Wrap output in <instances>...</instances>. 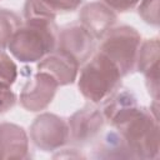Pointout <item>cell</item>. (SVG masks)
Segmentation results:
<instances>
[{"label": "cell", "mask_w": 160, "mask_h": 160, "mask_svg": "<svg viewBox=\"0 0 160 160\" xmlns=\"http://www.w3.org/2000/svg\"><path fill=\"white\" fill-rule=\"evenodd\" d=\"M25 20L54 22L56 12H54L42 0H26L24 5Z\"/></svg>", "instance_id": "16"}, {"label": "cell", "mask_w": 160, "mask_h": 160, "mask_svg": "<svg viewBox=\"0 0 160 160\" xmlns=\"http://www.w3.org/2000/svg\"><path fill=\"white\" fill-rule=\"evenodd\" d=\"M120 71L104 54L98 52L80 71L78 86L82 96L91 102L105 100L120 84Z\"/></svg>", "instance_id": "3"}, {"label": "cell", "mask_w": 160, "mask_h": 160, "mask_svg": "<svg viewBox=\"0 0 160 160\" xmlns=\"http://www.w3.org/2000/svg\"><path fill=\"white\" fill-rule=\"evenodd\" d=\"M138 12L146 24L159 26V0H141Z\"/></svg>", "instance_id": "17"}, {"label": "cell", "mask_w": 160, "mask_h": 160, "mask_svg": "<svg viewBox=\"0 0 160 160\" xmlns=\"http://www.w3.org/2000/svg\"><path fill=\"white\" fill-rule=\"evenodd\" d=\"M105 100L102 116L114 128L139 106L135 95L128 89H119L118 91L114 90Z\"/></svg>", "instance_id": "13"}, {"label": "cell", "mask_w": 160, "mask_h": 160, "mask_svg": "<svg viewBox=\"0 0 160 160\" xmlns=\"http://www.w3.org/2000/svg\"><path fill=\"white\" fill-rule=\"evenodd\" d=\"M58 49L70 54L79 64L85 61L94 50L95 38L81 25L62 29L58 35Z\"/></svg>", "instance_id": "7"}, {"label": "cell", "mask_w": 160, "mask_h": 160, "mask_svg": "<svg viewBox=\"0 0 160 160\" xmlns=\"http://www.w3.org/2000/svg\"><path fill=\"white\" fill-rule=\"evenodd\" d=\"M140 0H102V2L109 6L111 10H116V11H129L131 9H134Z\"/></svg>", "instance_id": "21"}, {"label": "cell", "mask_w": 160, "mask_h": 160, "mask_svg": "<svg viewBox=\"0 0 160 160\" xmlns=\"http://www.w3.org/2000/svg\"><path fill=\"white\" fill-rule=\"evenodd\" d=\"M55 30L54 22L25 20L10 39L8 49L20 62L39 61L56 49Z\"/></svg>", "instance_id": "2"}, {"label": "cell", "mask_w": 160, "mask_h": 160, "mask_svg": "<svg viewBox=\"0 0 160 160\" xmlns=\"http://www.w3.org/2000/svg\"><path fill=\"white\" fill-rule=\"evenodd\" d=\"M29 139L26 131L11 122H0V159H26Z\"/></svg>", "instance_id": "12"}, {"label": "cell", "mask_w": 160, "mask_h": 160, "mask_svg": "<svg viewBox=\"0 0 160 160\" xmlns=\"http://www.w3.org/2000/svg\"><path fill=\"white\" fill-rule=\"evenodd\" d=\"M115 128L129 146L132 158L145 160L158 158L160 149L159 121L150 109L138 106Z\"/></svg>", "instance_id": "1"}, {"label": "cell", "mask_w": 160, "mask_h": 160, "mask_svg": "<svg viewBox=\"0 0 160 160\" xmlns=\"http://www.w3.org/2000/svg\"><path fill=\"white\" fill-rule=\"evenodd\" d=\"M18 78V68L8 54L0 50V80L12 85Z\"/></svg>", "instance_id": "18"}, {"label": "cell", "mask_w": 160, "mask_h": 160, "mask_svg": "<svg viewBox=\"0 0 160 160\" xmlns=\"http://www.w3.org/2000/svg\"><path fill=\"white\" fill-rule=\"evenodd\" d=\"M30 138L36 148L44 151H52L60 149L68 142L69 128L60 116L44 112L31 124Z\"/></svg>", "instance_id": "5"}, {"label": "cell", "mask_w": 160, "mask_h": 160, "mask_svg": "<svg viewBox=\"0 0 160 160\" xmlns=\"http://www.w3.org/2000/svg\"><path fill=\"white\" fill-rule=\"evenodd\" d=\"M54 12H66V11H74L76 10L82 0H42Z\"/></svg>", "instance_id": "20"}, {"label": "cell", "mask_w": 160, "mask_h": 160, "mask_svg": "<svg viewBox=\"0 0 160 160\" xmlns=\"http://www.w3.org/2000/svg\"><path fill=\"white\" fill-rule=\"evenodd\" d=\"M99 158H105V159H111V158H132V154L126 145L125 140L118 131H111L108 132L101 144L99 145L98 149Z\"/></svg>", "instance_id": "14"}, {"label": "cell", "mask_w": 160, "mask_h": 160, "mask_svg": "<svg viewBox=\"0 0 160 160\" xmlns=\"http://www.w3.org/2000/svg\"><path fill=\"white\" fill-rule=\"evenodd\" d=\"M81 26H84L95 39L104 38L116 22V14L104 2L86 4L79 15Z\"/></svg>", "instance_id": "11"}, {"label": "cell", "mask_w": 160, "mask_h": 160, "mask_svg": "<svg viewBox=\"0 0 160 160\" xmlns=\"http://www.w3.org/2000/svg\"><path fill=\"white\" fill-rule=\"evenodd\" d=\"M79 62L68 52L55 49L38 64V71H44L51 75L60 86L72 84L76 80Z\"/></svg>", "instance_id": "9"}, {"label": "cell", "mask_w": 160, "mask_h": 160, "mask_svg": "<svg viewBox=\"0 0 160 160\" xmlns=\"http://www.w3.org/2000/svg\"><path fill=\"white\" fill-rule=\"evenodd\" d=\"M102 125V112L95 108L85 106L74 112L69 119V138L75 142L84 144L91 140L100 131Z\"/></svg>", "instance_id": "10"}, {"label": "cell", "mask_w": 160, "mask_h": 160, "mask_svg": "<svg viewBox=\"0 0 160 160\" xmlns=\"http://www.w3.org/2000/svg\"><path fill=\"white\" fill-rule=\"evenodd\" d=\"M22 25L20 16L8 9H0V50L8 48V44L15 31Z\"/></svg>", "instance_id": "15"}, {"label": "cell", "mask_w": 160, "mask_h": 160, "mask_svg": "<svg viewBox=\"0 0 160 160\" xmlns=\"http://www.w3.org/2000/svg\"><path fill=\"white\" fill-rule=\"evenodd\" d=\"M58 81L44 71H38L31 80H29L21 92H20V104L28 111H40L46 109L52 101Z\"/></svg>", "instance_id": "6"}, {"label": "cell", "mask_w": 160, "mask_h": 160, "mask_svg": "<svg viewBox=\"0 0 160 160\" xmlns=\"http://www.w3.org/2000/svg\"><path fill=\"white\" fill-rule=\"evenodd\" d=\"M159 39H149L140 44L135 68L144 74L149 94L155 101L159 99Z\"/></svg>", "instance_id": "8"}, {"label": "cell", "mask_w": 160, "mask_h": 160, "mask_svg": "<svg viewBox=\"0 0 160 160\" xmlns=\"http://www.w3.org/2000/svg\"><path fill=\"white\" fill-rule=\"evenodd\" d=\"M140 44V34L134 28L122 25L110 29L105 34L99 52L104 54L116 65L122 78L135 69Z\"/></svg>", "instance_id": "4"}, {"label": "cell", "mask_w": 160, "mask_h": 160, "mask_svg": "<svg viewBox=\"0 0 160 160\" xmlns=\"http://www.w3.org/2000/svg\"><path fill=\"white\" fill-rule=\"evenodd\" d=\"M16 102V95L11 90V86L0 80V114L10 110Z\"/></svg>", "instance_id": "19"}]
</instances>
